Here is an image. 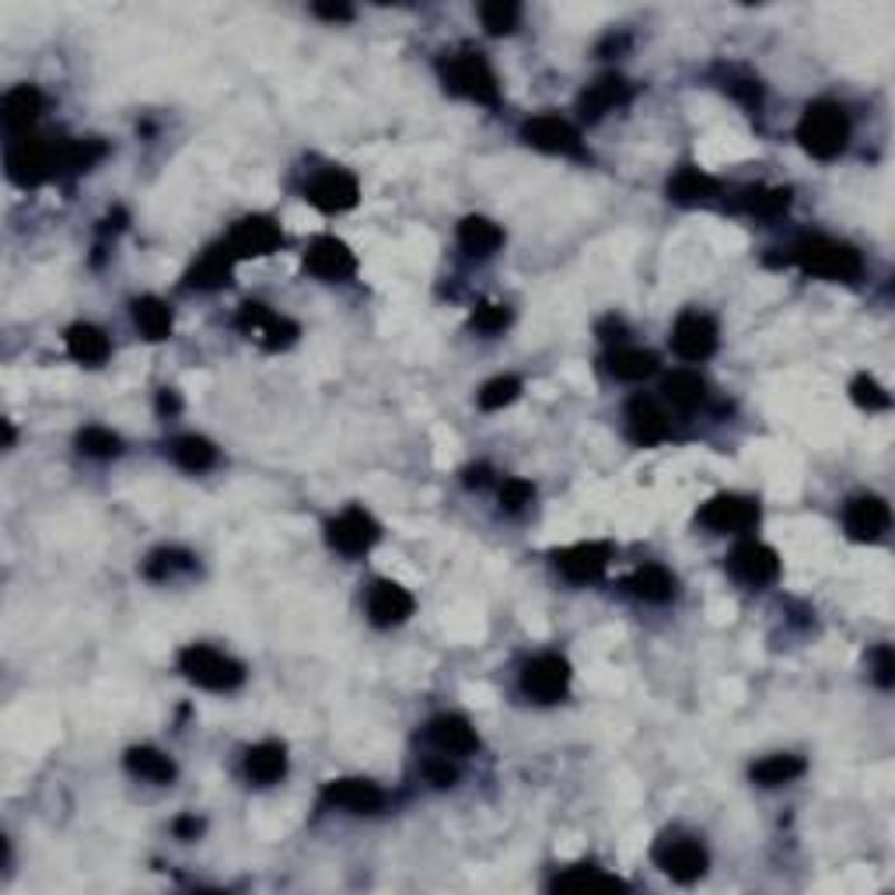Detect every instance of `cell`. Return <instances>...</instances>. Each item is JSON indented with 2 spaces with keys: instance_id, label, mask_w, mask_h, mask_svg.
I'll use <instances>...</instances> for the list:
<instances>
[{
  "instance_id": "1",
  "label": "cell",
  "mask_w": 895,
  "mask_h": 895,
  "mask_svg": "<svg viewBox=\"0 0 895 895\" xmlns=\"http://www.w3.org/2000/svg\"><path fill=\"white\" fill-rule=\"evenodd\" d=\"M794 266H802L808 277H822V280H843L851 284L864 274V259L854 246L846 241L826 238V235H805L790 246L787 256Z\"/></svg>"
},
{
  "instance_id": "2",
  "label": "cell",
  "mask_w": 895,
  "mask_h": 895,
  "mask_svg": "<svg viewBox=\"0 0 895 895\" xmlns=\"http://www.w3.org/2000/svg\"><path fill=\"white\" fill-rule=\"evenodd\" d=\"M797 140L802 148L818 158V161H833L846 151V140H851V116L839 102H812L797 123Z\"/></svg>"
},
{
  "instance_id": "3",
  "label": "cell",
  "mask_w": 895,
  "mask_h": 895,
  "mask_svg": "<svg viewBox=\"0 0 895 895\" xmlns=\"http://www.w3.org/2000/svg\"><path fill=\"white\" fill-rule=\"evenodd\" d=\"M63 172V140L26 133L8 148V176L18 186H42Z\"/></svg>"
},
{
  "instance_id": "4",
  "label": "cell",
  "mask_w": 895,
  "mask_h": 895,
  "mask_svg": "<svg viewBox=\"0 0 895 895\" xmlns=\"http://www.w3.org/2000/svg\"><path fill=\"white\" fill-rule=\"evenodd\" d=\"M441 74H445V88L451 95H458V99H469L476 106H497L500 102V84H497L494 67L476 50L451 53L441 67Z\"/></svg>"
},
{
  "instance_id": "5",
  "label": "cell",
  "mask_w": 895,
  "mask_h": 895,
  "mask_svg": "<svg viewBox=\"0 0 895 895\" xmlns=\"http://www.w3.org/2000/svg\"><path fill=\"white\" fill-rule=\"evenodd\" d=\"M179 672L189 683H197L200 689H210V693H231L246 683V668H241L235 658H228L225 650L207 647V644L182 647Z\"/></svg>"
},
{
  "instance_id": "6",
  "label": "cell",
  "mask_w": 895,
  "mask_h": 895,
  "mask_svg": "<svg viewBox=\"0 0 895 895\" xmlns=\"http://www.w3.org/2000/svg\"><path fill=\"white\" fill-rule=\"evenodd\" d=\"M699 525L720 536H745L759 525V504L742 494H720L699 507Z\"/></svg>"
},
{
  "instance_id": "7",
  "label": "cell",
  "mask_w": 895,
  "mask_h": 895,
  "mask_svg": "<svg viewBox=\"0 0 895 895\" xmlns=\"http://www.w3.org/2000/svg\"><path fill=\"white\" fill-rule=\"evenodd\" d=\"M521 137H525V143H531V148H536V151H546V155H560V158H588L585 140H580V133L567 123V119L553 116V112L531 116L528 123L521 127Z\"/></svg>"
},
{
  "instance_id": "8",
  "label": "cell",
  "mask_w": 895,
  "mask_h": 895,
  "mask_svg": "<svg viewBox=\"0 0 895 895\" xmlns=\"http://www.w3.org/2000/svg\"><path fill=\"white\" fill-rule=\"evenodd\" d=\"M238 329H241V332H249L252 340H256L262 350H270V354L287 350L290 344L298 340V326L290 322V319H284V316H277V311H270L266 305H259V301H246V305H241V311H238Z\"/></svg>"
},
{
  "instance_id": "9",
  "label": "cell",
  "mask_w": 895,
  "mask_h": 895,
  "mask_svg": "<svg viewBox=\"0 0 895 895\" xmlns=\"http://www.w3.org/2000/svg\"><path fill=\"white\" fill-rule=\"evenodd\" d=\"M521 689L536 704H560L570 689V665L560 655H539L531 658L521 672Z\"/></svg>"
},
{
  "instance_id": "10",
  "label": "cell",
  "mask_w": 895,
  "mask_h": 895,
  "mask_svg": "<svg viewBox=\"0 0 895 895\" xmlns=\"http://www.w3.org/2000/svg\"><path fill=\"white\" fill-rule=\"evenodd\" d=\"M284 246V231L274 217H262V213H252V217H241V221L231 228L228 235V252L231 259H262L270 256Z\"/></svg>"
},
{
  "instance_id": "11",
  "label": "cell",
  "mask_w": 895,
  "mask_h": 895,
  "mask_svg": "<svg viewBox=\"0 0 895 895\" xmlns=\"http://www.w3.org/2000/svg\"><path fill=\"white\" fill-rule=\"evenodd\" d=\"M728 570L735 580L748 588H766L773 580L780 577V556L777 549H769L766 543H756V539H745L732 549L728 556Z\"/></svg>"
},
{
  "instance_id": "12",
  "label": "cell",
  "mask_w": 895,
  "mask_h": 895,
  "mask_svg": "<svg viewBox=\"0 0 895 895\" xmlns=\"http://www.w3.org/2000/svg\"><path fill=\"white\" fill-rule=\"evenodd\" d=\"M655 861L672 882H683V885L699 882L707 871V851L689 836H668L665 843H658Z\"/></svg>"
},
{
  "instance_id": "13",
  "label": "cell",
  "mask_w": 895,
  "mask_h": 895,
  "mask_svg": "<svg viewBox=\"0 0 895 895\" xmlns=\"http://www.w3.org/2000/svg\"><path fill=\"white\" fill-rule=\"evenodd\" d=\"M305 200L311 207H319L322 213H344V210L357 207L360 186L350 172H344V168H326V172H319L305 186Z\"/></svg>"
},
{
  "instance_id": "14",
  "label": "cell",
  "mask_w": 895,
  "mask_h": 895,
  "mask_svg": "<svg viewBox=\"0 0 895 895\" xmlns=\"http://www.w3.org/2000/svg\"><path fill=\"white\" fill-rule=\"evenodd\" d=\"M305 270L322 280H347L357 270V259L347 241H340L336 235H319L305 249Z\"/></svg>"
},
{
  "instance_id": "15",
  "label": "cell",
  "mask_w": 895,
  "mask_h": 895,
  "mask_svg": "<svg viewBox=\"0 0 895 895\" xmlns=\"http://www.w3.org/2000/svg\"><path fill=\"white\" fill-rule=\"evenodd\" d=\"M378 536H381V528L365 507H347V511L329 525V546L340 549L344 556L368 553L378 543Z\"/></svg>"
},
{
  "instance_id": "16",
  "label": "cell",
  "mask_w": 895,
  "mask_h": 895,
  "mask_svg": "<svg viewBox=\"0 0 895 895\" xmlns=\"http://www.w3.org/2000/svg\"><path fill=\"white\" fill-rule=\"evenodd\" d=\"M672 347L683 360H707L717 350V322L704 311H683L672 329Z\"/></svg>"
},
{
  "instance_id": "17",
  "label": "cell",
  "mask_w": 895,
  "mask_h": 895,
  "mask_svg": "<svg viewBox=\"0 0 895 895\" xmlns=\"http://www.w3.org/2000/svg\"><path fill=\"white\" fill-rule=\"evenodd\" d=\"M626 434H630L634 445L655 448L672 434L668 414L650 396H637V399H630V406H626Z\"/></svg>"
},
{
  "instance_id": "18",
  "label": "cell",
  "mask_w": 895,
  "mask_h": 895,
  "mask_svg": "<svg viewBox=\"0 0 895 895\" xmlns=\"http://www.w3.org/2000/svg\"><path fill=\"white\" fill-rule=\"evenodd\" d=\"M609 556H613V546L609 543H577L564 553H556V567L567 580L574 585H591L609 567Z\"/></svg>"
},
{
  "instance_id": "19",
  "label": "cell",
  "mask_w": 895,
  "mask_h": 895,
  "mask_svg": "<svg viewBox=\"0 0 895 895\" xmlns=\"http://www.w3.org/2000/svg\"><path fill=\"white\" fill-rule=\"evenodd\" d=\"M322 802L329 808H344L354 815H375L385 805V790L365 777H347V780H332L322 790Z\"/></svg>"
},
{
  "instance_id": "20",
  "label": "cell",
  "mask_w": 895,
  "mask_h": 895,
  "mask_svg": "<svg viewBox=\"0 0 895 895\" xmlns=\"http://www.w3.org/2000/svg\"><path fill=\"white\" fill-rule=\"evenodd\" d=\"M843 521H846V531H851L857 543H878L892 525V511L882 497H854L851 504H846Z\"/></svg>"
},
{
  "instance_id": "21",
  "label": "cell",
  "mask_w": 895,
  "mask_h": 895,
  "mask_svg": "<svg viewBox=\"0 0 895 895\" xmlns=\"http://www.w3.org/2000/svg\"><path fill=\"white\" fill-rule=\"evenodd\" d=\"M630 99H634V91L619 74H601L598 81H591L585 91H580L577 109L585 119H601V116L623 109Z\"/></svg>"
},
{
  "instance_id": "22",
  "label": "cell",
  "mask_w": 895,
  "mask_h": 895,
  "mask_svg": "<svg viewBox=\"0 0 895 895\" xmlns=\"http://www.w3.org/2000/svg\"><path fill=\"white\" fill-rule=\"evenodd\" d=\"M414 595H409L396 580H378L368 591V616L375 626H399L414 616Z\"/></svg>"
},
{
  "instance_id": "23",
  "label": "cell",
  "mask_w": 895,
  "mask_h": 895,
  "mask_svg": "<svg viewBox=\"0 0 895 895\" xmlns=\"http://www.w3.org/2000/svg\"><path fill=\"white\" fill-rule=\"evenodd\" d=\"M427 735H430L434 748L445 753V756H469V753H476V748H479V738L473 732V724L466 717H458V714L434 717Z\"/></svg>"
},
{
  "instance_id": "24",
  "label": "cell",
  "mask_w": 895,
  "mask_h": 895,
  "mask_svg": "<svg viewBox=\"0 0 895 895\" xmlns=\"http://www.w3.org/2000/svg\"><path fill=\"white\" fill-rule=\"evenodd\" d=\"M67 354L78 360V365H88V368H99L109 360L112 354V344L109 336L99 329V326H88V322H78L67 329Z\"/></svg>"
},
{
  "instance_id": "25",
  "label": "cell",
  "mask_w": 895,
  "mask_h": 895,
  "mask_svg": "<svg viewBox=\"0 0 895 895\" xmlns=\"http://www.w3.org/2000/svg\"><path fill=\"white\" fill-rule=\"evenodd\" d=\"M287 773V748L280 742H259L246 753V777L259 787L277 784Z\"/></svg>"
},
{
  "instance_id": "26",
  "label": "cell",
  "mask_w": 895,
  "mask_h": 895,
  "mask_svg": "<svg viewBox=\"0 0 895 895\" xmlns=\"http://www.w3.org/2000/svg\"><path fill=\"white\" fill-rule=\"evenodd\" d=\"M42 106H46V99H42V91H39L36 84H18V88H11V91L4 95V123H8V130H14V133L26 137L29 127L39 119Z\"/></svg>"
},
{
  "instance_id": "27",
  "label": "cell",
  "mask_w": 895,
  "mask_h": 895,
  "mask_svg": "<svg viewBox=\"0 0 895 895\" xmlns=\"http://www.w3.org/2000/svg\"><path fill=\"white\" fill-rule=\"evenodd\" d=\"M787 207H790V189H777V186H748L735 200V210L759 217V221H773V217L787 213Z\"/></svg>"
},
{
  "instance_id": "28",
  "label": "cell",
  "mask_w": 895,
  "mask_h": 895,
  "mask_svg": "<svg viewBox=\"0 0 895 895\" xmlns=\"http://www.w3.org/2000/svg\"><path fill=\"white\" fill-rule=\"evenodd\" d=\"M626 588H630L640 601H647V606H665V601L675 598V577L662 564H644L634 570L630 580H626Z\"/></svg>"
},
{
  "instance_id": "29",
  "label": "cell",
  "mask_w": 895,
  "mask_h": 895,
  "mask_svg": "<svg viewBox=\"0 0 895 895\" xmlns=\"http://www.w3.org/2000/svg\"><path fill=\"white\" fill-rule=\"evenodd\" d=\"M717 192H720V182L710 172H704V168H693V165L679 168L668 182V197L679 203H704V200H714Z\"/></svg>"
},
{
  "instance_id": "30",
  "label": "cell",
  "mask_w": 895,
  "mask_h": 895,
  "mask_svg": "<svg viewBox=\"0 0 895 895\" xmlns=\"http://www.w3.org/2000/svg\"><path fill=\"white\" fill-rule=\"evenodd\" d=\"M458 246L476 259H487L504 246V231L494 221H487V217H466V221L458 225Z\"/></svg>"
},
{
  "instance_id": "31",
  "label": "cell",
  "mask_w": 895,
  "mask_h": 895,
  "mask_svg": "<svg viewBox=\"0 0 895 895\" xmlns=\"http://www.w3.org/2000/svg\"><path fill=\"white\" fill-rule=\"evenodd\" d=\"M127 769L133 777L148 780V784H172L176 780V763L168 759L161 748L151 745H137L127 753Z\"/></svg>"
},
{
  "instance_id": "32",
  "label": "cell",
  "mask_w": 895,
  "mask_h": 895,
  "mask_svg": "<svg viewBox=\"0 0 895 895\" xmlns=\"http://www.w3.org/2000/svg\"><path fill=\"white\" fill-rule=\"evenodd\" d=\"M549 888L553 892H616L626 885L606 875V871H598L595 864H577V867H567L564 875H556Z\"/></svg>"
},
{
  "instance_id": "33",
  "label": "cell",
  "mask_w": 895,
  "mask_h": 895,
  "mask_svg": "<svg viewBox=\"0 0 895 895\" xmlns=\"http://www.w3.org/2000/svg\"><path fill=\"white\" fill-rule=\"evenodd\" d=\"M231 266H235V259H231L228 249H213L197 266H192L186 280H189V287H197V290H221V287L231 284Z\"/></svg>"
},
{
  "instance_id": "34",
  "label": "cell",
  "mask_w": 895,
  "mask_h": 895,
  "mask_svg": "<svg viewBox=\"0 0 895 895\" xmlns=\"http://www.w3.org/2000/svg\"><path fill=\"white\" fill-rule=\"evenodd\" d=\"M168 455L176 458V466L186 473H207L217 463V448L200 438V434H182L172 445H168Z\"/></svg>"
},
{
  "instance_id": "35",
  "label": "cell",
  "mask_w": 895,
  "mask_h": 895,
  "mask_svg": "<svg viewBox=\"0 0 895 895\" xmlns=\"http://www.w3.org/2000/svg\"><path fill=\"white\" fill-rule=\"evenodd\" d=\"M133 322L137 329L148 336V340H168L172 336V308H168L161 298H137L133 301Z\"/></svg>"
},
{
  "instance_id": "36",
  "label": "cell",
  "mask_w": 895,
  "mask_h": 895,
  "mask_svg": "<svg viewBox=\"0 0 895 895\" xmlns=\"http://www.w3.org/2000/svg\"><path fill=\"white\" fill-rule=\"evenodd\" d=\"M665 399L675 406V409H683V414H689V409H696L699 402L707 399V385L699 375L693 371H672L665 378Z\"/></svg>"
},
{
  "instance_id": "37",
  "label": "cell",
  "mask_w": 895,
  "mask_h": 895,
  "mask_svg": "<svg viewBox=\"0 0 895 895\" xmlns=\"http://www.w3.org/2000/svg\"><path fill=\"white\" fill-rule=\"evenodd\" d=\"M805 773V759L802 756H790V753H780V756H766L753 766V780L763 784V787H780V784H790Z\"/></svg>"
},
{
  "instance_id": "38",
  "label": "cell",
  "mask_w": 895,
  "mask_h": 895,
  "mask_svg": "<svg viewBox=\"0 0 895 895\" xmlns=\"http://www.w3.org/2000/svg\"><path fill=\"white\" fill-rule=\"evenodd\" d=\"M606 365L619 381H644V378H650L658 371V357L647 354V350L626 347V350H613Z\"/></svg>"
},
{
  "instance_id": "39",
  "label": "cell",
  "mask_w": 895,
  "mask_h": 895,
  "mask_svg": "<svg viewBox=\"0 0 895 895\" xmlns=\"http://www.w3.org/2000/svg\"><path fill=\"white\" fill-rule=\"evenodd\" d=\"M192 567H197L192 553H186V549H158V553L148 556L143 574H148L151 580H172L179 574H189Z\"/></svg>"
},
{
  "instance_id": "40",
  "label": "cell",
  "mask_w": 895,
  "mask_h": 895,
  "mask_svg": "<svg viewBox=\"0 0 895 895\" xmlns=\"http://www.w3.org/2000/svg\"><path fill=\"white\" fill-rule=\"evenodd\" d=\"M724 91L732 95V99L748 112V116H756L763 109V84L759 78L753 74H742V70H728V78H724Z\"/></svg>"
},
{
  "instance_id": "41",
  "label": "cell",
  "mask_w": 895,
  "mask_h": 895,
  "mask_svg": "<svg viewBox=\"0 0 895 895\" xmlns=\"http://www.w3.org/2000/svg\"><path fill=\"white\" fill-rule=\"evenodd\" d=\"M479 18H483V29L494 32V36H507L518 29L521 21V8L511 4V0H490V4L479 8Z\"/></svg>"
},
{
  "instance_id": "42",
  "label": "cell",
  "mask_w": 895,
  "mask_h": 895,
  "mask_svg": "<svg viewBox=\"0 0 895 895\" xmlns=\"http://www.w3.org/2000/svg\"><path fill=\"white\" fill-rule=\"evenodd\" d=\"M78 448L88 458H116L119 451H123V441H119L116 434L106 430V427H84L78 434Z\"/></svg>"
},
{
  "instance_id": "43",
  "label": "cell",
  "mask_w": 895,
  "mask_h": 895,
  "mask_svg": "<svg viewBox=\"0 0 895 895\" xmlns=\"http://www.w3.org/2000/svg\"><path fill=\"white\" fill-rule=\"evenodd\" d=\"M521 392V381L515 375H500V378H490L487 385L479 389V406L483 409H504V406H511Z\"/></svg>"
},
{
  "instance_id": "44",
  "label": "cell",
  "mask_w": 895,
  "mask_h": 895,
  "mask_svg": "<svg viewBox=\"0 0 895 895\" xmlns=\"http://www.w3.org/2000/svg\"><path fill=\"white\" fill-rule=\"evenodd\" d=\"M851 392H854V402H857L861 409H867V414H875V409H888V406H892L888 392H885L882 385H878L875 378H871V375H857L854 385H851Z\"/></svg>"
},
{
  "instance_id": "45",
  "label": "cell",
  "mask_w": 895,
  "mask_h": 895,
  "mask_svg": "<svg viewBox=\"0 0 895 895\" xmlns=\"http://www.w3.org/2000/svg\"><path fill=\"white\" fill-rule=\"evenodd\" d=\"M507 326H511V308H507V305H494V301H487V305H479V308L473 311V329L487 332V336L504 332Z\"/></svg>"
},
{
  "instance_id": "46",
  "label": "cell",
  "mask_w": 895,
  "mask_h": 895,
  "mask_svg": "<svg viewBox=\"0 0 895 895\" xmlns=\"http://www.w3.org/2000/svg\"><path fill=\"white\" fill-rule=\"evenodd\" d=\"M531 497H536V487H531L528 479H504V487H500V507H504V511L518 515L525 504H531Z\"/></svg>"
},
{
  "instance_id": "47",
  "label": "cell",
  "mask_w": 895,
  "mask_h": 895,
  "mask_svg": "<svg viewBox=\"0 0 895 895\" xmlns=\"http://www.w3.org/2000/svg\"><path fill=\"white\" fill-rule=\"evenodd\" d=\"M424 777L434 784V787H451L455 780H458V769L448 763V756L441 753V756H430L427 763H424Z\"/></svg>"
},
{
  "instance_id": "48",
  "label": "cell",
  "mask_w": 895,
  "mask_h": 895,
  "mask_svg": "<svg viewBox=\"0 0 895 895\" xmlns=\"http://www.w3.org/2000/svg\"><path fill=\"white\" fill-rule=\"evenodd\" d=\"M875 679H878L882 689H888L895 683V658H892V647L888 644H882L875 650Z\"/></svg>"
},
{
  "instance_id": "49",
  "label": "cell",
  "mask_w": 895,
  "mask_h": 895,
  "mask_svg": "<svg viewBox=\"0 0 895 895\" xmlns=\"http://www.w3.org/2000/svg\"><path fill=\"white\" fill-rule=\"evenodd\" d=\"M316 14L326 21H350L354 18V11L347 4H316Z\"/></svg>"
},
{
  "instance_id": "50",
  "label": "cell",
  "mask_w": 895,
  "mask_h": 895,
  "mask_svg": "<svg viewBox=\"0 0 895 895\" xmlns=\"http://www.w3.org/2000/svg\"><path fill=\"white\" fill-rule=\"evenodd\" d=\"M158 409H161V414H179V409H182L179 392H176V389H161V396H158Z\"/></svg>"
},
{
  "instance_id": "51",
  "label": "cell",
  "mask_w": 895,
  "mask_h": 895,
  "mask_svg": "<svg viewBox=\"0 0 895 895\" xmlns=\"http://www.w3.org/2000/svg\"><path fill=\"white\" fill-rule=\"evenodd\" d=\"M200 829H203V826H200V818H192V815H182V818L176 822V833H179L182 839H192Z\"/></svg>"
}]
</instances>
